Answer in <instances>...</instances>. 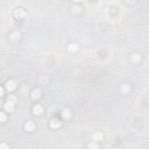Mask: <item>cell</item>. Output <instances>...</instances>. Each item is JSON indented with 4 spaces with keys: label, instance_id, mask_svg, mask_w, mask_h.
I'll use <instances>...</instances> for the list:
<instances>
[{
    "label": "cell",
    "instance_id": "17",
    "mask_svg": "<svg viewBox=\"0 0 149 149\" xmlns=\"http://www.w3.org/2000/svg\"><path fill=\"white\" fill-rule=\"evenodd\" d=\"M0 148L1 149H7L9 148V146L6 143H2L0 146Z\"/></svg>",
    "mask_w": 149,
    "mask_h": 149
},
{
    "label": "cell",
    "instance_id": "8",
    "mask_svg": "<svg viewBox=\"0 0 149 149\" xmlns=\"http://www.w3.org/2000/svg\"><path fill=\"white\" fill-rule=\"evenodd\" d=\"M41 95V92L40 90L39 89H36L34 90L31 93V97L34 99H37V98H39Z\"/></svg>",
    "mask_w": 149,
    "mask_h": 149
},
{
    "label": "cell",
    "instance_id": "2",
    "mask_svg": "<svg viewBox=\"0 0 149 149\" xmlns=\"http://www.w3.org/2000/svg\"><path fill=\"white\" fill-rule=\"evenodd\" d=\"M16 84L15 83V82L13 81V80H9L6 84V88L9 92L15 89V88H16Z\"/></svg>",
    "mask_w": 149,
    "mask_h": 149
},
{
    "label": "cell",
    "instance_id": "5",
    "mask_svg": "<svg viewBox=\"0 0 149 149\" xmlns=\"http://www.w3.org/2000/svg\"><path fill=\"white\" fill-rule=\"evenodd\" d=\"M78 46L76 44L72 43L69 44L68 47V50L69 52L70 53H74L78 50Z\"/></svg>",
    "mask_w": 149,
    "mask_h": 149
},
{
    "label": "cell",
    "instance_id": "12",
    "mask_svg": "<svg viewBox=\"0 0 149 149\" xmlns=\"http://www.w3.org/2000/svg\"><path fill=\"white\" fill-rule=\"evenodd\" d=\"M19 37V35L18 33H13V34H12L11 36V40H18Z\"/></svg>",
    "mask_w": 149,
    "mask_h": 149
},
{
    "label": "cell",
    "instance_id": "14",
    "mask_svg": "<svg viewBox=\"0 0 149 149\" xmlns=\"http://www.w3.org/2000/svg\"><path fill=\"white\" fill-rule=\"evenodd\" d=\"M8 100L9 101H11L14 102L15 103L16 102V97L14 95H10L8 97Z\"/></svg>",
    "mask_w": 149,
    "mask_h": 149
},
{
    "label": "cell",
    "instance_id": "15",
    "mask_svg": "<svg viewBox=\"0 0 149 149\" xmlns=\"http://www.w3.org/2000/svg\"><path fill=\"white\" fill-rule=\"evenodd\" d=\"M7 119V117H6L5 114H4L3 112H1L0 114V120H1V122H4Z\"/></svg>",
    "mask_w": 149,
    "mask_h": 149
},
{
    "label": "cell",
    "instance_id": "10",
    "mask_svg": "<svg viewBox=\"0 0 149 149\" xmlns=\"http://www.w3.org/2000/svg\"><path fill=\"white\" fill-rule=\"evenodd\" d=\"M102 138H103V135L100 132H97V133H94L93 136V139L95 140H100Z\"/></svg>",
    "mask_w": 149,
    "mask_h": 149
},
{
    "label": "cell",
    "instance_id": "9",
    "mask_svg": "<svg viewBox=\"0 0 149 149\" xmlns=\"http://www.w3.org/2000/svg\"><path fill=\"white\" fill-rule=\"evenodd\" d=\"M26 13L22 9H18L15 11V16L17 18H23L26 16Z\"/></svg>",
    "mask_w": 149,
    "mask_h": 149
},
{
    "label": "cell",
    "instance_id": "7",
    "mask_svg": "<svg viewBox=\"0 0 149 149\" xmlns=\"http://www.w3.org/2000/svg\"><path fill=\"white\" fill-rule=\"evenodd\" d=\"M62 115L65 119H69L71 117V111L68 109H64L62 112Z\"/></svg>",
    "mask_w": 149,
    "mask_h": 149
},
{
    "label": "cell",
    "instance_id": "1",
    "mask_svg": "<svg viewBox=\"0 0 149 149\" xmlns=\"http://www.w3.org/2000/svg\"><path fill=\"white\" fill-rule=\"evenodd\" d=\"M14 102L8 100L6 104H5L4 108L5 109L6 111H7L8 112L12 111L13 110V108H14Z\"/></svg>",
    "mask_w": 149,
    "mask_h": 149
},
{
    "label": "cell",
    "instance_id": "13",
    "mask_svg": "<svg viewBox=\"0 0 149 149\" xmlns=\"http://www.w3.org/2000/svg\"><path fill=\"white\" fill-rule=\"evenodd\" d=\"M140 56L139 55H133V56L132 57V61L134 62H138L140 60Z\"/></svg>",
    "mask_w": 149,
    "mask_h": 149
},
{
    "label": "cell",
    "instance_id": "3",
    "mask_svg": "<svg viewBox=\"0 0 149 149\" xmlns=\"http://www.w3.org/2000/svg\"><path fill=\"white\" fill-rule=\"evenodd\" d=\"M43 112V108L42 106L40 105L37 104L33 108V112L36 115H40Z\"/></svg>",
    "mask_w": 149,
    "mask_h": 149
},
{
    "label": "cell",
    "instance_id": "6",
    "mask_svg": "<svg viewBox=\"0 0 149 149\" xmlns=\"http://www.w3.org/2000/svg\"><path fill=\"white\" fill-rule=\"evenodd\" d=\"M35 125L34 124L33 122H30V121H29V122H26V123L25 124V129H26V131H31L35 129Z\"/></svg>",
    "mask_w": 149,
    "mask_h": 149
},
{
    "label": "cell",
    "instance_id": "4",
    "mask_svg": "<svg viewBox=\"0 0 149 149\" xmlns=\"http://www.w3.org/2000/svg\"><path fill=\"white\" fill-rule=\"evenodd\" d=\"M61 125V122H60L58 119H53L50 122V126L51 127H52L53 128L56 129L60 127Z\"/></svg>",
    "mask_w": 149,
    "mask_h": 149
},
{
    "label": "cell",
    "instance_id": "18",
    "mask_svg": "<svg viewBox=\"0 0 149 149\" xmlns=\"http://www.w3.org/2000/svg\"><path fill=\"white\" fill-rule=\"evenodd\" d=\"M3 94V89L2 88H1V96H2Z\"/></svg>",
    "mask_w": 149,
    "mask_h": 149
},
{
    "label": "cell",
    "instance_id": "11",
    "mask_svg": "<svg viewBox=\"0 0 149 149\" xmlns=\"http://www.w3.org/2000/svg\"><path fill=\"white\" fill-rule=\"evenodd\" d=\"M121 90H122V92L123 93H127L129 91V87L127 84H124V85H122L121 87Z\"/></svg>",
    "mask_w": 149,
    "mask_h": 149
},
{
    "label": "cell",
    "instance_id": "16",
    "mask_svg": "<svg viewBox=\"0 0 149 149\" xmlns=\"http://www.w3.org/2000/svg\"><path fill=\"white\" fill-rule=\"evenodd\" d=\"M89 147L91 149H97L98 147V145L96 143L92 142L89 144Z\"/></svg>",
    "mask_w": 149,
    "mask_h": 149
}]
</instances>
